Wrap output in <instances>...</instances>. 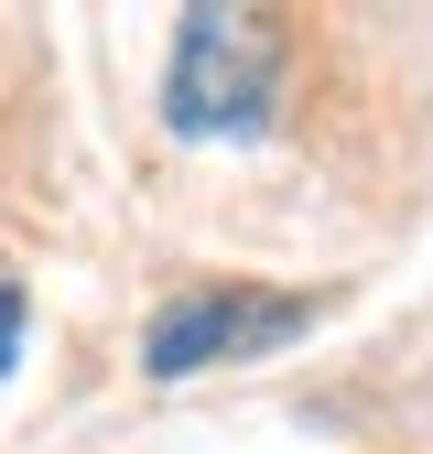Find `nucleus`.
I'll list each match as a JSON object with an SVG mask.
<instances>
[{
    "mask_svg": "<svg viewBox=\"0 0 433 454\" xmlns=\"http://www.w3.org/2000/svg\"><path fill=\"white\" fill-rule=\"evenodd\" d=\"M271 87H282V54H271V22L249 12H185L174 33V76H162V120L185 141H239L271 120Z\"/></svg>",
    "mask_w": 433,
    "mask_h": 454,
    "instance_id": "obj_1",
    "label": "nucleus"
},
{
    "mask_svg": "<svg viewBox=\"0 0 433 454\" xmlns=\"http://www.w3.org/2000/svg\"><path fill=\"white\" fill-rule=\"evenodd\" d=\"M314 325L303 293H249V281H206V293H174L141 335V368L152 379H195V368H239V357H271Z\"/></svg>",
    "mask_w": 433,
    "mask_h": 454,
    "instance_id": "obj_2",
    "label": "nucleus"
},
{
    "mask_svg": "<svg viewBox=\"0 0 433 454\" xmlns=\"http://www.w3.org/2000/svg\"><path fill=\"white\" fill-rule=\"evenodd\" d=\"M12 357H22V293L0 281V379H12Z\"/></svg>",
    "mask_w": 433,
    "mask_h": 454,
    "instance_id": "obj_3",
    "label": "nucleus"
}]
</instances>
